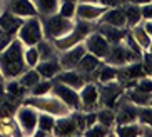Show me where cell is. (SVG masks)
Returning <instances> with one entry per match:
<instances>
[{"label": "cell", "mask_w": 152, "mask_h": 137, "mask_svg": "<svg viewBox=\"0 0 152 137\" xmlns=\"http://www.w3.org/2000/svg\"><path fill=\"white\" fill-rule=\"evenodd\" d=\"M23 44L15 37L4 50H0V72L5 79H17L28 67L23 60Z\"/></svg>", "instance_id": "obj_1"}, {"label": "cell", "mask_w": 152, "mask_h": 137, "mask_svg": "<svg viewBox=\"0 0 152 137\" xmlns=\"http://www.w3.org/2000/svg\"><path fill=\"white\" fill-rule=\"evenodd\" d=\"M22 104L34 107L39 112H47V114L54 115L55 119L57 117H64V115H69L72 112L60 99L52 95V94L40 95V97H37V95H25L22 99Z\"/></svg>", "instance_id": "obj_2"}, {"label": "cell", "mask_w": 152, "mask_h": 137, "mask_svg": "<svg viewBox=\"0 0 152 137\" xmlns=\"http://www.w3.org/2000/svg\"><path fill=\"white\" fill-rule=\"evenodd\" d=\"M75 20L65 18L58 13H52L47 17H40V23H42V32H44V39L54 42V40L60 39V37L67 35L72 30Z\"/></svg>", "instance_id": "obj_3"}, {"label": "cell", "mask_w": 152, "mask_h": 137, "mask_svg": "<svg viewBox=\"0 0 152 137\" xmlns=\"http://www.w3.org/2000/svg\"><path fill=\"white\" fill-rule=\"evenodd\" d=\"M94 29H95V23L87 22V20H77L75 18L72 30L69 32L67 35H64V37H60V39L54 40L52 44H54V47L58 50V52H60V50H67V49H70V47H74V45L80 44L82 40L89 35Z\"/></svg>", "instance_id": "obj_4"}, {"label": "cell", "mask_w": 152, "mask_h": 137, "mask_svg": "<svg viewBox=\"0 0 152 137\" xmlns=\"http://www.w3.org/2000/svg\"><path fill=\"white\" fill-rule=\"evenodd\" d=\"M17 39L23 44V47H32L37 45L44 39V32H42V23H40V17H27L23 18L22 25L18 27L17 30Z\"/></svg>", "instance_id": "obj_5"}, {"label": "cell", "mask_w": 152, "mask_h": 137, "mask_svg": "<svg viewBox=\"0 0 152 137\" xmlns=\"http://www.w3.org/2000/svg\"><path fill=\"white\" fill-rule=\"evenodd\" d=\"M14 117L17 120L20 130H22V136H34L37 129V119H39V111L37 109L22 104V105L17 107Z\"/></svg>", "instance_id": "obj_6"}, {"label": "cell", "mask_w": 152, "mask_h": 137, "mask_svg": "<svg viewBox=\"0 0 152 137\" xmlns=\"http://www.w3.org/2000/svg\"><path fill=\"white\" fill-rule=\"evenodd\" d=\"M97 87H99V105L115 109L119 97L124 94V87H122L121 82L114 80V82H107V84H99Z\"/></svg>", "instance_id": "obj_7"}, {"label": "cell", "mask_w": 152, "mask_h": 137, "mask_svg": "<svg viewBox=\"0 0 152 137\" xmlns=\"http://www.w3.org/2000/svg\"><path fill=\"white\" fill-rule=\"evenodd\" d=\"M50 94L60 99V100H62L72 112H74V111H79V107H80L79 90H75V89L69 87V85L62 84V82L52 80V89H50Z\"/></svg>", "instance_id": "obj_8"}, {"label": "cell", "mask_w": 152, "mask_h": 137, "mask_svg": "<svg viewBox=\"0 0 152 137\" xmlns=\"http://www.w3.org/2000/svg\"><path fill=\"white\" fill-rule=\"evenodd\" d=\"M82 44H84V47H85L87 52L92 53V55H95V57H99L100 60H104V59L107 57L109 49H110V44H109L107 40L104 39L95 29L82 40Z\"/></svg>", "instance_id": "obj_9"}, {"label": "cell", "mask_w": 152, "mask_h": 137, "mask_svg": "<svg viewBox=\"0 0 152 137\" xmlns=\"http://www.w3.org/2000/svg\"><path fill=\"white\" fill-rule=\"evenodd\" d=\"M79 99H80V107L79 111L90 112L99 109V87L94 82H85L82 89L79 90Z\"/></svg>", "instance_id": "obj_10"}, {"label": "cell", "mask_w": 152, "mask_h": 137, "mask_svg": "<svg viewBox=\"0 0 152 137\" xmlns=\"http://www.w3.org/2000/svg\"><path fill=\"white\" fill-rule=\"evenodd\" d=\"M85 52H87V50H85L82 42L74 45V47H70V49H67V50H60L58 55H57V60H58V64H60V67H62V70L75 69L79 60L82 59V55H84Z\"/></svg>", "instance_id": "obj_11"}, {"label": "cell", "mask_w": 152, "mask_h": 137, "mask_svg": "<svg viewBox=\"0 0 152 137\" xmlns=\"http://www.w3.org/2000/svg\"><path fill=\"white\" fill-rule=\"evenodd\" d=\"M52 136H80V130L77 127V120H75L74 112L55 119Z\"/></svg>", "instance_id": "obj_12"}, {"label": "cell", "mask_w": 152, "mask_h": 137, "mask_svg": "<svg viewBox=\"0 0 152 137\" xmlns=\"http://www.w3.org/2000/svg\"><path fill=\"white\" fill-rule=\"evenodd\" d=\"M105 7L99 4H77L75 5V18L77 20H87V22H95L100 18Z\"/></svg>", "instance_id": "obj_13"}, {"label": "cell", "mask_w": 152, "mask_h": 137, "mask_svg": "<svg viewBox=\"0 0 152 137\" xmlns=\"http://www.w3.org/2000/svg\"><path fill=\"white\" fill-rule=\"evenodd\" d=\"M52 80L62 82V84L75 89V90H80L82 85L87 82V77H85L84 74H80L79 70H75V69H69V70H60Z\"/></svg>", "instance_id": "obj_14"}, {"label": "cell", "mask_w": 152, "mask_h": 137, "mask_svg": "<svg viewBox=\"0 0 152 137\" xmlns=\"http://www.w3.org/2000/svg\"><path fill=\"white\" fill-rule=\"evenodd\" d=\"M114 136L119 137H139V136H151V125H142L139 122H130V124L114 125Z\"/></svg>", "instance_id": "obj_15"}, {"label": "cell", "mask_w": 152, "mask_h": 137, "mask_svg": "<svg viewBox=\"0 0 152 137\" xmlns=\"http://www.w3.org/2000/svg\"><path fill=\"white\" fill-rule=\"evenodd\" d=\"M95 30L107 40L109 44H119L124 40V37L127 35V29H121V27H114V25H109V23H104V22H99L95 23Z\"/></svg>", "instance_id": "obj_16"}, {"label": "cell", "mask_w": 152, "mask_h": 137, "mask_svg": "<svg viewBox=\"0 0 152 137\" xmlns=\"http://www.w3.org/2000/svg\"><path fill=\"white\" fill-rule=\"evenodd\" d=\"M22 22H23V18L17 17L9 9H5L4 12L0 13V32H5L7 35L14 37L17 34L18 27L22 25Z\"/></svg>", "instance_id": "obj_17"}, {"label": "cell", "mask_w": 152, "mask_h": 137, "mask_svg": "<svg viewBox=\"0 0 152 137\" xmlns=\"http://www.w3.org/2000/svg\"><path fill=\"white\" fill-rule=\"evenodd\" d=\"M7 9L20 18L35 17L37 15V10L34 7V4H32V0H10Z\"/></svg>", "instance_id": "obj_18"}, {"label": "cell", "mask_w": 152, "mask_h": 137, "mask_svg": "<svg viewBox=\"0 0 152 137\" xmlns=\"http://www.w3.org/2000/svg\"><path fill=\"white\" fill-rule=\"evenodd\" d=\"M97 22H104V23H109V25H114V27H121V29H127L125 25V15H124V10H122V5L119 7H114V9H107L105 12L100 15Z\"/></svg>", "instance_id": "obj_19"}, {"label": "cell", "mask_w": 152, "mask_h": 137, "mask_svg": "<svg viewBox=\"0 0 152 137\" xmlns=\"http://www.w3.org/2000/svg\"><path fill=\"white\" fill-rule=\"evenodd\" d=\"M34 69L39 72V75H40L42 79H49V80H52L55 75L58 74V72L62 70V67H60V64H58L57 59L39 60V62H37V65L34 67Z\"/></svg>", "instance_id": "obj_20"}, {"label": "cell", "mask_w": 152, "mask_h": 137, "mask_svg": "<svg viewBox=\"0 0 152 137\" xmlns=\"http://www.w3.org/2000/svg\"><path fill=\"white\" fill-rule=\"evenodd\" d=\"M104 60H100L99 57H95V55H92V53L85 52L84 55H82V59L79 60V64H77L75 70H79L80 74H84L85 77L89 74H94L95 70H97L99 67L102 65Z\"/></svg>", "instance_id": "obj_21"}, {"label": "cell", "mask_w": 152, "mask_h": 137, "mask_svg": "<svg viewBox=\"0 0 152 137\" xmlns=\"http://www.w3.org/2000/svg\"><path fill=\"white\" fill-rule=\"evenodd\" d=\"M4 89H5V95H9V97L14 99V100L23 99L28 94L27 89L18 82V79H5L4 80Z\"/></svg>", "instance_id": "obj_22"}, {"label": "cell", "mask_w": 152, "mask_h": 137, "mask_svg": "<svg viewBox=\"0 0 152 137\" xmlns=\"http://www.w3.org/2000/svg\"><path fill=\"white\" fill-rule=\"evenodd\" d=\"M129 34H130V37L135 40V44H137L142 50H151L152 39H151V35H149L147 32L144 30L142 23H137V25L130 27V29H129Z\"/></svg>", "instance_id": "obj_23"}, {"label": "cell", "mask_w": 152, "mask_h": 137, "mask_svg": "<svg viewBox=\"0 0 152 137\" xmlns=\"http://www.w3.org/2000/svg\"><path fill=\"white\" fill-rule=\"evenodd\" d=\"M94 74H97L99 84H107V82L119 80V69L114 67V65H109V64H105V62H102V65L99 67Z\"/></svg>", "instance_id": "obj_24"}, {"label": "cell", "mask_w": 152, "mask_h": 137, "mask_svg": "<svg viewBox=\"0 0 152 137\" xmlns=\"http://www.w3.org/2000/svg\"><path fill=\"white\" fill-rule=\"evenodd\" d=\"M122 10H124V15H125V25L127 29L130 27L137 25V23L142 22V17H140V7L139 5H134V4H127L122 5Z\"/></svg>", "instance_id": "obj_25"}, {"label": "cell", "mask_w": 152, "mask_h": 137, "mask_svg": "<svg viewBox=\"0 0 152 137\" xmlns=\"http://www.w3.org/2000/svg\"><path fill=\"white\" fill-rule=\"evenodd\" d=\"M58 2L60 0H32V4L35 7L39 17H47V15L57 13Z\"/></svg>", "instance_id": "obj_26"}, {"label": "cell", "mask_w": 152, "mask_h": 137, "mask_svg": "<svg viewBox=\"0 0 152 137\" xmlns=\"http://www.w3.org/2000/svg\"><path fill=\"white\" fill-rule=\"evenodd\" d=\"M0 136H4V137H18V136H22V130H20V127H18L15 117L0 119Z\"/></svg>", "instance_id": "obj_27"}, {"label": "cell", "mask_w": 152, "mask_h": 137, "mask_svg": "<svg viewBox=\"0 0 152 137\" xmlns=\"http://www.w3.org/2000/svg\"><path fill=\"white\" fill-rule=\"evenodd\" d=\"M37 52H39V59L40 60H49V59H57L58 50L54 47V44L47 39H42L39 44L35 45Z\"/></svg>", "instance_id": "obj_28"}, {"label": "cell", "mask_w": 152, "mask_h": 137, "mask_svg": "<svg viewBox=\"0 0 152 137\" xmlns=\"http://www.w3.org/2000/svg\"><path fill=\"white\" fill-rule=\"evenodd\" d=\"M124 95L137 107L139 105H151V94L149 92H142V90L132 87V89H127V92Z\"/></svg>", "instance_id": "obj_29"}, {"label": "cell", "mask_w": 152, "mask_h": 137, "mask_svg": "<svg viewBox=\"0 0 152 137\" xmlns=\"http://www.w3.org/2000/svg\"><path fill=\"white\" fill-rule=\"evenodd\" d=\"M95 114H97L99 124L105 125L109 129H114V125H115V111L114 109H110V107H102V109H97Z\"/></svg>", "instance_id": "obj_30"}, {"label": "cell", "mask_w": 152, "mask_h": 137, "mask_svg": "<svg viewBox=\"0 0 152 137\" xmlns=\"http://www.w3.org/2000/svg\"><path fill=\"white\" fill-rule=\"evenodd\" d=\"M17 79H18V82H20V84H22L23 87H25V89L28 90V89L34 87V85H35L37 82H39V80L42 79V77L39 75V72H37L35 69H34V67H28L27 70L23 72V74L20 75V77H17Z\"/></svg>", "instance_id": "obj_31"}, {"label": "cell", "mask_w": 152, "mask_h": 137, "mask_svg": "<svg viewBox=\"0 0 152 137\" xmlns=\"http://www.w3.org/2000/svg\"><path fill=\"white\" fill-rule=\"evenodd\" d=\"M54 124H55L54 115L47 114V112H39V119H37V129H39V130H44L45 134L52 136Z\"/></svg>", "instance_id": "obj_32"}, {"label": "cell", "mask_w": 152, "mask_h": 137, "mask_svg": "<svg viewBox=\"0 0 152 137\" xmlns=\"http://www.w3.org/2000/svg\"><path fill=\"white\" fill-rule=\"evenodd\" d=\"M82 136H85V137H107V136H114V132H112V129L95 122L94 125H90L89 129H85Z\"/></svg>", "instance_id": "obj_33"}, {"label": "cell", "mask_w": 152, "mask_h": 137, "mask_svg": "<svg viewBox=\"0 0 152 137\" xmlns=\"http://www.w3.org/2000/svg\"><path fill=\"white\" fill-rule=\"evenodd\" d=\"M50 89H52V80L40 79L32 89H28V95H37V97L47 95V94H50Z\"/></svg>", "instance_id": "obj_34"}, {"label": "cell", "mask_w": 152, "mask_h": 137, "mask_svg": "<svg viewBox=\"0 0 152 137\" xmlns=\"http://www.w3.org/2000/svg\"><path fill=\"white\" fill-rule=\"evenodd\" d=\"M75 5L77 4H72V2H58L57 13L62 15V17H65V18L75 20Z\"/></svg>", "instance_id": "obj_35"}, {"label": "cell", "mask_w": 152, "mask_h": 137, "mask_svg": "<svg viewBox=\"0 0 152 137\" xmlns=\"http://www.w3.org/2000/svg\"><path fill=\"white\" fill-rule=\"evenodd\" d=\"M10 99V97H9ZM14 99H10V100H0V119H7V117H14L15 111H17V107L15 104H12Z\"/></svg>", "instance_id": "obj_36"}, {"label": "cell", "mask_w": 152, "mask_h": 137, "mask_svg": "<svg viewBox=\"0 0 152 137\" xmlns=\"http://www.w3.org/2000/svg\"><path fill=\"white\" fill-rule=\"evenodd\" d=\"M137 122L142 125H151V122H152L151 105H139L137 107Z\"/></svg>", "instance_id": "obj_37"}, {"label": "cell", "mask_w": 152, "mask_h": 137, "mask_svg": "<svg viewBox=\"0 0 152 137\" xmlns=\"http://www.w3.org/2000/svg\"><path fill=\"white\" fill-rule=\"evenodd\" d=\"M23 60H25L27 67H35L37 65V62H39L40 59H39V52H37L35 45L23 49Z\"/></svg>", "instance_id": "obj_38"}, {"label": "cell", "mask_w": 152, "mask_h": 137, "mask_svg": "<svg viewBox=\"0 0 152 137\" xmlns=\"http://www.w3.org/2000/svg\"><path fill=\"white\" fill-rule=\"evenodd\" d=\"M135 89L139 90H142V92H152V82H151V77L149 75H144L140 79L137 80V84H135Z\"/></svg>", "instance_id": "obj_39"}, {"label": "cell", "mask_w": 152, "mask_h": 137, "mask_svg": "<svg viewBox=\"0 0 152 137\" xmlns=\"http://www.w3.org/2000/svg\"><path fill=\"white\" fill-rule=\"evenodd\" d=\"M140 17L142 20H152V4L140 5Z\"/></svg>", "instance_id": "obj_40"}, {"label": "cell", "mask_w": 152, "mask_h": 137, "mask_svg": "<svg viewBox=\"0 0 152 137\" xmlns=\"http://www.w3.org/2000/svg\"><path fill=\"white\" fill-rule=\"evenodd\" d=\"M97 4L105 7V9H114V7L122 5V0H97Z\"/></svg>", "instance_id": "obj_41"}, {"label": "cell", "mask_w": 152, "mask_h": 137, "mask_svg": "<svg viewBox=\"0 0 152 137\" xmlns=\"http://www.w3.org/2000/svg\"><path fill=\"white\" fill-rule=\"evenodd\" d=\"M129 4H134V5H144V4H152V0H127Z\"/></svg>", "instance_id": "obj_42"}, {"label": "cell", "mask_w": 152, "mask_h": 137, "mask_svg": "<svg viewBox=\"0 0 152 137\" xmlns=\"http://www.w3.org/2000/svg\"><path fill=\"white\" fill-rule=\"evenodd\" d=\"M79 4H97V0H79Z\"/></svg>", "instance_id": "obj_43"}, {"label": "cell", "mask_w": 152, "mask_h": 137, "mask_svg": "<svg viewBox=\"0 0 152 137\" xmlns=\"http://www.w3.org/2000/svg\"><path fill=\"white\" fill-rule=\"evenodd\" d=\"M5 2H10V0H5ZM2 7H4V0H0V13L4 12V10H2Z\"/></svg>", "instance_id": "obj_44"}, {"label": "cell", "mask_w": 152, "mask_h": 137, "mask_svg": "<svg viewBox=\"0 0 152 137\" xmlns=\"http://www.w3.org/2000/svg\"><path fill=\"white\" fill-rule=\"evenodd\" d=\"M60 2H72V4H79V0H60Z\"/></svg>", "instance_id": "obj_45"}, {"label": "cell", "mask_w": 152, "mask_h": 137, "mask_svg": "<svg viewBox=\"0 0 152 137\" xmlns=\"http://www.w3.org/2000/svg\"><path fill=\"white\" fill-rule=\"evenodd\" d=\"M4 82V75H2V72H0V84Z\"/></svg>", "instance_id": "obj_46"}]
</instances>
